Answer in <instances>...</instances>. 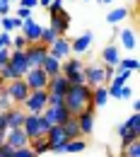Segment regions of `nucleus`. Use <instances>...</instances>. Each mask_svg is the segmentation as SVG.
I'll list each match as a JSON object with an SVG mask.
<instances>
[{"instance_id":"nucleus-7","label":"nucleus","mask_w":140,"mask_h":157,"mask_svg":"<svg viewBox=\"0 0 140 157\" xmlns=\"http://www.w3.org/2000/svg\"><path fill=\"white\" fill-rule=\"evenodd\" d=\"M94 106H87L82 114H78L75 116V121H78V126H80V136L82 138H87V136H92L94 133Z\"/></svg>"},{"instance_id":"nucleus-44","label":"nucleus","mask_w":140,"mask_h":157,"mask_svg":"<svg viewBox=\"0 0 140 157\" xmlns=\"http://www.w3.org/2000/svg\"><path fill=\"white\" fill-rule=\"evenodd\" d=\"M12 155H15V150H12L10 145L2 143V145H0V157H12Z\"/></svg>"},{"instance_id":"nucleus-49","label":"nucleus","mask_w":140,"mask_h":157,"mask_svg":"<svg viewBox=\"0 0 140 157\" xmlns=\"http://www.w3.org/2000/svg\"><path fill=\"white\" fill-rule=\"evenodd\" d=\"M48 5H51V0H39V7H44V10H46Z\"/></svg>"},{"instance_id":"nucleus-36","label":"nucleus","mask_w":140,"mask_h":157,"mask_svg":"<svg viewBox=\"0 0 140 157\" xmlns=\"http://www.w3.org/2000/svg\"><path fill=\"white\" fill-rule=\"evenodd\" d=\"M123 123H126L128 128H133V131H140V114H131Z\"/></svg>"},{"instance_id":"nucleus-45","label":"nucleus","mask_w":140,"mask_h":157,"mask_svg":"<svg viewBox=\"0 0 140 157\" xmlns=\"http://www.w3.org/2000/svg\"><path fill=\"white\" fill-rule=\"evenodd\" d=\"M7 131V118H5V111H0V133Z\"/></svg>"},{"instance_id":"nucleus-55","label":"nucleus","mask_w":140,"mask_h":157,"mask_svg":"<svg viewBox=\"0 0 140 157\" xmlns=\"http://www.w3.org/2000/svg\"><path fill=\"white\" fill-rule=\"evenodd\" d=\"M0 22H2V17H0Z\"/></svg>"},{"instance_id":"nucleus-17","label":"nucleus","mask_w":140,"mask_h":157,"mask_svg":"<svg viewBox=\"0 0 140 157\" xmlns=\"http://www.w3.org/2000/svg\"><path fill=\"white\" fill-rule=\"evenodd\" d=\"M116 36H119V44L126 48V51H135L138 46V39H135V29L133 27H123V29H116ZM119 46V48H121Z\"/></svg>"},{"instance_id":"nucleus-28","label":"nucleus","mask_w":140,"mask_h":157,"mask_svg":"<svg viewBox=\"0 0 140 157\" xmlns=\"http://www.w3.org/2000/svg\"><path fill=\"white\" fill-rule=\"evenodd\" d=\"M29 150L34 152L36 157L46 155V152H51V145H48V140L41 136V138H34V140H29Z\"/></svg>"},{"instance_id":"nucleus-31","label":"nucleus","mask_w":140,"mask_h":157,"mask_svg":"<svg viewBox=\"0 0 140 157\" xmlns=\"http://www.w3.org/2000/svg\"><path fill=\"white\" fill-rule=\"evenodd\" d=\"M131 78H133V73H128V70H116V75L111 78L109 85H114V87H123V85L131 82Z\"/></svg>"},{"instance_id":"nucleus-24","label":"nucleus","mask_w":140,"mask_h":157,"mask_svg":"<svg viewBox=\"0 0 140 157\" xmlns=\"http://www.w3.org/2000/svg\"><path fill=\"white\" fill-rule=\"evenodd\" d=\"M60 63H63V60L53 58V56H46L39 68L46 73V78H56V75H60Z\"/></svg>"},{"instance_id":"nucleus-35","label":"nucleus","mask_w":140,"mask_h":157,"mask_svg":"<svg viewBox=\"0 0 140 157\" xmlns=\"http://www.w3.org/2000/svg\"><path fill=\"white\" fill-rule=\"evenodd\" d=\"M15 104H12V99L7 97V92H5V85H0V111H10Z\"/></svg>"},{"instance_id":"nucleus-47","label":"nucleus","mask_w":140,"mask_h":157,"mask_svg":"<svg viewBox=\"0 0 140 157\" xmlns=\"http://www.w3.org/2000/svg\"><path fill=\"white\" fill-rule=\"evenodd\" d=\"M39 123H41V136H46V131L51 128V123H48V121H46L44 116H41V121H39Z\"/></svg>"},{"instance_id":"nucleus-46","label":"nucleus","mask_w":140,"mask_h":157,"mask_svg":"<svg viewBox=\"0 0 140 157\" xmlns=\"http://www.w3.org/2000/svg\"><path fill=\"white\" fill-rule=\"evenodd\" d=\"M10 15V5L7 2H0V17H7Z\"/></svg>"},{"instance_id":"nucleus-20","label":"nucleus","mask_w":140,"mask_h":157,"mask_svg":"<svg viewBox=\"0 0 140 157\" xmlns=\"http://www.w3.org/2000/svg\"><path fill=\"white\" fill-rule=\"evenodd\" d=\"M24 109L22 106H12L10 111H5V118H7V131H12V128H22V123H24Z\"/></svg>"},{"instance_id":"nucleus-16","label":"nucleus","mask_w":140,"mask_h":157,"mask_svg":"<svg viewBox=\"0 0 140 157\" xmlns=\"http://www.w3.org/2000/svg\"><path fill=\"white\" fill-rule=\"evenodd\" d=\"M41 114L36 116V114H27L24 116V123H22V131L27 133V138L29 140H34V138H41Z\"/></svg>"},{"instance_id":"nucleus-14","label":"nucleus","mask_w":140,"mask_h":157,"mask_svg":"<svg viewBox=\"0 0 140 157\" xmlns=\"http://www.w3.org/2000/svg\"><path fill=\"white\" fill-rule=\"evenodd\" d=\"M5 145H10L12 150H20L29 145V138L22 128H12V131H5Z\"/></svg>"},{"instance_id":"nucleus-33","label":"nucleus","mask_w":140,"mask_h":157,"mask_svg":"<svg viewBox=\"0 0 140 157\" xmlns=\"http://www.w3.org/2000/svg\"><path fill=\"white\" fill-rule=\"evenodd\" d=\"M116 70H128V73H135L138 70V58H121Z\"/></svg>"},{"instance_id":"nucleus-23","label":"nucleus","mask_w":140,"mask_h":157,"mask_svg":"<svg viewBox=\"0 0 140 157\" xmlns=\"http://www.w3.org/2000/svg\"><path fill=\"white\" fill-rule=\"evenodd\" d=\"M128 17H131V10H128V7H111V10L106 12V22L114 24V27H116V24H123Z\"/></svg>"},{"instance_id":"nucleus-34","label":"nucleus","mask_w":140,"mask_h":157,"mask_svg":"<svg viewBox=\"0 0 140 157\" xmlns=\"http://www.w3.org/2000/svg\"><path fill=\"white\" fill-rule=\"evenodd\" d=\"M121 155L123 157H140V140H133L131 145L121 147Z\"/></svg>"},{"instance_id":"nucleus-54","label":"nucleus","mask_w":140,"mask_h":157,"mask_svg":"<svg viewBox=\"0 0 140 157\" xmlns=\"http://www.w3.org/2000/svg\"><path fill=\"white\" fill-rule=\"evenodd\" d=\"M82 2H87V0H82Z\"/></svg>"},{"instance_id":"nucleus-3","label":"nucleus","mask_w":140,"mask_h":157,"mask_svg":"<svg viewBox=\"0 0 140 157\" xmlns=\"http://www.w3.org/2000/svg\"><path fill=\"white\" fill-rule=\"evenodd\" d=\"M48 106V94H46V90H41V92H29V97L24 99V104H22V109H24V114H44V109Z\"/></svg>"},{"instance_id":"nucleus-8","label":"nucleus","mask_w":140,"mask_h":157,"mask_svg":"<svg viewBox=\"0 0 140 157\" xmlns=\"http://www.w3.org/2000/svg\"><path fill=\"white\" fill-rule=\"evenodd\" d=\"M70 15L65 12V10H60V12H56V15H48V27L58 34V36H65L68 34V29H70Z\"/></svg>"},{"instance_id":"nucleus-6","label":"nucleus","mask_w":140,"mask_h":157,"mask_svg":"<svg viewBox=\"0 0 140 157\" xmlns=\"http://www.w3.org/2000/svg\"><path fill=\"white\" fill-rule=\"evenodd\" d=\"M24 56H27L29 68H39L41 63H44V58L48 56V46H44V44H27Z\"/></svg>"},{"instance_id":"nucleus-11","label":"nucleus","mask_w":140,"mask_h":157,"mask_svg":"<svg viewBox=\"0 0 140 157\" xmlns=\"http://www.w3.org/2000/svg\"><path fill=\"white\" fill-rule=\"evenodd\" d=\"M41 29H44V24H39V22L34 20H27V22H22V27H20V34L27 39V44H39V36H41Z\"/></svg>"},{"instance_id":"nucleus-22","label":"nucleus","mask_w":140,"mask_h":157,"mask_svg":"<svg viewBox=\"0 0 140 157\" xmlns=\"http://www.w3.org/2000/svg\"><path fill=\"white\" fill-rule=\"evenodd\" d=\"M116 133H119V138H121V147L131 145L133 140H140V131H133V128H128L126 123H119Z\"/></svg>"},{"instance_id":"nucleus-50","label":"nucleus","mask_w":140,"mask_h":157,"mask_svg":"<svg viewBox=\"0 0 140 157\" xmlns=\"http://www.w3.org/2000/svg\"><path fill=\"white\" fill-rule=\"evenodd\" d=\"M97 2H101V5H111L114 0H97Z\"/></svg>"},{"instance_id":"nucleus-4","label":"nucleus","mask_w":140,"mask_h":157,"mask_svg":"<svg viewBox=\"0 0 140 157\" xmlns=\"http://www.w3.org/2000/svg\"><path fill=\"white\" fill-rule=\"evenodd\" d=\"M5 92H7V97L12 99V104H15V106H22V104H24V99L29 97V87H27L24 78L10 80V82L5 85Z\"/></svg>"},{"instance_id":"nucleus-30","label":"nucleus","mask_w":140,"mask_h":157,"mask_svg":"<svg viewBox=\"0 0 140 157\" xmlns=\"http://www.w3.org/2000/svg\"><path fill=\"white\" fill-rule=\"evenodd\" d=\"M85 150H87V140H82V138L65 143V155H78V152H85Z\"/></svg>"},{"instance_id":"nucleus-43","label":"nucleus","mask_w":140,"mask_h":157,"mask_svg":"<svg viewBox=\"0 0 140 157\" xmlns=\"http://www.w3.org/2000/svg\"><path fill=\"white\" fill-rule=\"evenodd\" d=\"M10 51H12V48H2V51H0V68L7 65V60H10Z\"/></svg>"},{"instance_id":"nucleus-41","label":"nucleus","mask_w":140,"mask_h":157,"mask_svg":"<svg viewBox=\"0 0 140 157\" xmlns=\"http://www.w3.org/2000/svg\"><path fill=\"white\" fill-rule=\"evenodd\" d=\"M12 157H36V155H34V152L29 150V145H27V147H20V150H15V155H12Z\"/></svg>"},{"instance_id":"nucleus-51","label":"nucleus","mask_w":140,"mask_h":157,"mask_svg":"<svg viewBox=\"0 0 140 157\" xmlns=\"http://www.w3.org/2000/svg\"><path fill=\"white\" fill-rule=\"evenodd\" d=\"M2 143H5V133H0V145H2Z\"/></svg>"},{"instance_id":"nucleus-9","label":"nucleus","mask_w":140,"mask_h":157,"mask_svg":"<svg viewBox=\"0 0 140 157\" xmlns=\"http://www.w3.org/2000/svg\"><path fill=\"white\" fill-rule=\"evenodd\" d=\"M85 85L89 90L99 87V85H106V80H104V65H97V63L85 65Z\"/></svg>"},{"instance_id":"nucleus-25","label":"nucleus","mask_w":140,"mask_h":157,"mask_svg":"<svg viewBox=\"0 0 140 157\" xmlns=\"http://www.w3.org/2000/svg\"><path fill=\"white\" fill-rule=\"evenodd\" d=\"M106 92H109V99H131L133 97V87L131 85H123V87H114V85H106Z\"/></svg>"},{"instance_id":"nucleus-56","label":"nucleus","mask_w":140,"mask_h":157,"mask_svg":"<svg viewBox=\"0 0 140 157\" xmlns=\"http://www.w3.org/2000/svg\"><path fill=\"white\" fill-rule=\"evenodd\" d=\"M63 2H65V0H63Z\"/></svg>"},{"instance_id":"nucleus-52","label":"nucleus","mask_w":140,"mask_h":157,"mask_svg":"<svg viewBox=\"0 0 140 157\" xmlns=\"http://www.w3.org/2000/svg\"><path fill=\"white\" fill-rule=\"evenodd\" d=\"M0 2H7V5H12V2H10V0H0Z\"/></svg>"},{"instance_id":"nucleus-2","label":"nucleus","mask_w":140,"mask_h":157,"mask_svg":"<svg viewBox=\"0 0 140 157\" xmlns=\"http://www.w3.org/2000/svg\"><path fill=\"white\" fill-rule=\"evenodd\" d=\"M60 73L65 75V80L70 85H85V63L78 56L73 58H65L60 63Z\"/></svg>"},{"instance_id":"nucleus-18","label":"nucleus","mask_w":140,"mask_h":157,"mask_svg":"<svg viewBox=\"0 0 140 157\" xmlns=\"http://www.w3.org/2000/svg\"><path fill=\"white\" fill-rule=\"evenodd\" d=\"M123 58L121 56V48H119V44H106L104 48H101V63L104 65H119V60Z\"/></svg>"},{"instance_id":"nucleus-27","label":"nucleus","mask_w":140,"mask_h":157,"mask_svg":"<svg viewBox=\"0 0 140 157\" xmlns=\"http://www.w3.org/2000/svg\"><path fill=\"white\" fill-rule=\"evenodd\" d=\"M63 133H65V140H78L80 136V126H78V121H75V116H70L65 123H63Z\"/></svg>"},{"instance_id":"nucleus-10","label":"nucleus","mask_w":140,"mask_h":157,"mask_svg":"<svg viewBox=\"0 0 140 157\" xmlns=\"http://www.w3.org/2000/svg\"><path fill=\"white\" fill-rule=\"evenodd\" d=\"M10 70L15 73V78H24L27 70H29V63H27V56L24 51H10V60H7Z\"/></svg>"},{"instance_id":"nucleus-40","label":"nucleus","mask_w":140,"mask_h":157,"mask_svg":"<svg viewBox=\"0 0 140 157\" xmlns=\"http://www.w3.org/2000/svg\"><path fill=\"white\" fill-rule=\"evenodd\" d=\"M114 75H116V68H114V65H104V80H106V85L111 82Z\"/></svg>"},{"instance_id":"nucleus-29","label":"nucleus","mask_w":140,"mask_h":157,"mask_svg":"<svg viewBox=\"0 0 140 157\" xmlns=\"http://www.w3.org/2000/svg\"><path fill=\"white\" fill-rule=\"evenodd\" d=\"M22 27V20H17L15 15H7V17H2V22H0V29L5 32V34H12V32H17Z\"/></svg>"},{"instance_id":"nucleus-37","label":"nucleus","mask_w":140,"mask_h":157,"mask_svg":"<svg viewBox=\"0 0 140 157\" xmlns=\"http://www.w3.org/2000/svg\"><path fill=\"white\" fill-rule=\"evenodd\" d=\"M24 48H27V39H24L22 34L12 36V51H24Z\"/></svg>"},{"instance_id":"nucleus-48","label":"nucleus","mask_w":140,"mask_h":157,"mask_svg":"<svg viewBox=\"0 0 140 157\" xmlns=\"http://www.w3.org/2000/svg\"><path fill=\"white\" fill-rule=\"evenodd\" d=\"M131 106H133V114H138V111H140V101H138V99H133Z\"/></svg>"},{"instance_id":"nucleus-53","label":"nucleus","mask_w":140,"mask_h":157,"mask_svg":"<svg viewBox=\"0 0 140 157\" xmlns=\"http://www.w3.org/2000/svg\"><path fill=\"white\" fill-rule=\"evenodd\" d=\"M10 2H17V0H10Z\"/></svg>"},{"instance_id":"nucleus-12","label":"nucleus","mask_w":140,"mask_h":157,"mask_svg":"<svg viewBox=\"0 0 140 157\" xmlns=\"http://www.w3.org/2000/svg\"><path fill=\"white\" fill-rule=\"evenodd\" d=\"M70 53H73V51H70V39H68V36H58V39L48 46V56H53V58H58V60L70 58Z\"/></svg>"},{"instance_id":"nucleus-5","label":"nucleus","mask_w":140,"mask_h":157,"mask_svg":"<svg viewBox=\"0 0 140 157\" xmlns=\"http://www.w3.org/2000/svg\"><path fill=\"white\" fill-rule=\"evenodd\" d=\"M24 82H27L29 92H41V90H46L48 78H46V73H44L41 68H29L27 75H24Z\"/></svg>"},{"instance_id":"nucleus-21","label":"nucleus","mask_w":140,"mask_h":157,"mask_svg":"<svg viewBox=\"0 0 140 157\" xmlns=\"http://www.w3.org/2000/svg\"><path fill=\"white\" fill-rule=\"evenodd\" d=\"M89 104L94 109H104L109 104V92H106V85H99V87H92V97H89Z\"/></svg>"},{"instance_id":"nucleus-39","label":"nucleus","mask_w":140,"mask_h":157,"mask_svg":"<svg viewBox=\"0 0 140 157\" xmlns=\"http://www.w3.org/2000/svg\"><path fill=\"white\" fill-rule=\"evenodd\" d=\"M15 17L22 22H27V20H32V10H27V7H17L15 10Z\"/></svg>"},{"instance_id":"nucleus-15","label":"nucleus","mask_w":140,"mask_h":157,"mask_svg":"<svg viewBox=\"0 0 140 157\" xmlns=\"http://www.w3.org/2000/svg\"><path fill=\"white\" fill-rule=\"evenodd\" d=\"M92 41H94V34H92V32H82L78 39L70 41V51H73L75 56H82V53H87V51L92 48Z\"/></svg>"},{"instance_id":"nucleus-42","label":"nucleus","mask_w":140,"mask_h":157,"mask_svg":"<svg viewBox=\"0 0 140 157\" xmlns=\"http://www.w3.org/2000/svg\"><path fill=\"white\" fill-rule=\"evenodd\" d=\"M17 2H20V7H27V10L39 7V0H17Z\"/></svg>"},{"instance_id":"nucleus-13","label":"nucleus","mask_w":140,"mask_h":157,"mask_svg":"<svg viewBox=\"0 0 140 157\" xmlns=\"http://www.w3.org/2000/svg\"><path fill=\"white\" fill-rule=\"evenodd\" d=\"M41 116L46 118L51 126H63V123L70 118V114H68V109H65V106H46Z\"/></svg>"},{"instance_id":"nucleus-26","label":"nucleus","mask_w":140,"mask_h":157,"mask_svg":"<svg viewBox=\"0 0 140 157\" xmlns=\"http://www.w3.org/2000/svg\"><path fill=\"white\" fill-rule=\"evenodd\" d=\"M46 140H48V145L53 147V145H58V143H68L65 140V133H63V126H51L48 131H46Z\"/></svg>"},{"instance_id":"nucleus-19","label":"nucleus","mask_w":140,"mask_h":157,"mask_svg":"<svg viewBox=\"0 0 140 157\" xmlns=\"http://www.w3.org/2000/svg\"><path fill=\"white\" fill-rule=\"evenodd\" d=\"M68 87H70V82H68L65 75L60 73V75H56V78H48L46 92H48V94H58V97H63V94L68 92Z\"/></svg>"},{"instance_id":"nucleus-32","label":"nucleus","mask_w":140,"mask_h":157,"mask_svg":"<svg viewBox=\"0 0 140 157\" xmlns=\"http://www.w3.org/2000/svg\"><path fill=\"white\" fill-rule=\"evenodd\" d=\"M58 39V34L48 27V24H44V29H41V36H39V44H44V46H51L53 41Z\"/></svg>"},{"instance_id":"nucleus-38","label":"nucleus","mask_w":140,"mask_h":157,"mask_svg":"<svg viewBox=\"0 0 140 157\" xmlns=\"http://www.w3.org/2000/svg\"><path fill=\"white\" fill-rule=\"evenodd\" d=\"M46 10H48V15H56L60 10H65V5H63V0H51V5H48Z\"/></svg>"},{"instance_id":"nucleus-1","label":"nucleus","mask_w":140,"mask_h":157,"mask_svg":"<svg viewBox=\"0 0 140 157\" xmlns=\"http://www.w3.org/2000/svg\"><path fill=\"white\" fill-rule=\"evenodd\" d=\"M89 97H92V90H89L87 85H70L68 92L63 94V106L68 109L70 116H78L87 106H92V104H89Z\"/></svg>"}]
</instances>
